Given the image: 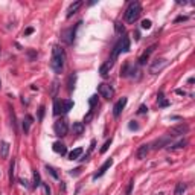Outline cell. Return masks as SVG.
<instances>
[{"label": "cell", "mask_w": 195, "mask_h": 195, "mask_svg": "<svg viewBox=\"0 0 195 195\" xmlns=\"http://www.w3.org/2000/svg\"><path fill=\"white\" fill-rule=\"evenodd\" d=\"M64 64H66V52L64 49L60 46H54L52 49V58H51V69L54 70V73L60 75L64 70Z\"/></svg>", "instance_id": "cell-1"}, {"label": "cell", "mask_w": 195, "mask_h": 195, "mask_svg": "<svg viewBox=\"0 0 195 195\" xmlns=\"http://www.w3.org/2000/svg\"><path fill=\"white\" fill-rule=\"evenodd\" d=\"M140 14H142V5L139 2H131L125 9V22L133 25L134 22L139 20Z\"/></svg>", "instance_id": "cell-2"}, {"label": "cell", "mask_w": 195, "mask_h": 195, "mask_svg": "<svg viewBox=\"0 0 195 195\" xmlns=\"http://www.w3.org/2000/svg\"><path fill=\"white\" fill-rule=\"evenodd\" d=\"M81 25H83V22H78L75 26L61 31V40L66 43V44H73V41H75V38H76V31L79 29Z\"/></svg>", "instance_id": "cell-3"}, {"label": "cell", "mask_w": 195, "mask_h": 195, "mask_svg": "<svg viewBox=\"0 0 195 195\" xmlns=\"http://www.w3.org/2000/svg\"><path fill=\"white\" fill-rule=\"evenodd\" d=\"M168 64H169L168 60H165V58H157V60H154V61L151 63L148 72H150L151 75H157V73H160L163 69H166Z\"/></svg>", "instance_id": "cell-4"}, {"label": "cell", "mask_w": 195, "mask_h": 195, "mask_svg": "<svg viewBox=\"0 0 195 195\" xmlns=\"http://www.w3.org/2000/svg\"><path fill=\"white\" fill-rule=\"evenodd\" d=\"M188 131H189V125L188 124H178V125H175V127H171L169 130H168V137H180V136H183V134H188Z\"/></svg>", "instance_id": "cell-5"}, {"label": "cell", "mask_w": 195, "mask_h": 195, "mask_svg": "<svg viewBox=\"0 0 195 195\" xmlns=\"http://www.w3.org/2000/svg\"><path fill=\"white\" fill-rule=\"evenodd\" d=\"M98 95H99L101 98H104V99L110 101V99H113V96H115V89H113L110 84L101 83V84H98Z\"/></svg>", "instance_id": "cell-6"}, {"label": "cell", "mask_w": 195, "mask_h": 195, "mask_svg": "<svg viewBox=\"0 0 195 195\" xmlns=\"http://www.w3.org/2000/svg\"><path fill=\"white\" fill-rule=\"evenodd\" d=\"M54 133H55V136H58V137L67 136V133H69V125H67V122L64 121V119L57 121V122L54 124Z\"/></svg>", "instance_id": "cell-7"}, {"label": "cell", "mask_w": 195, "mask_h": 195, "mask_svg": "<svg viewBox=\"0 0 195 195\" xmlns=\"http://www.w3.org/2000/svg\"><path fill=\"white\" fill-rule=\"evenodd\" d=\"M111 165H113V159H107L104 163L101 165V168L93 174V180H98V178H101V177H102V175H104V174L111 168Z\"/></svg>", "instance_id": "cell-8"}, {"label": "cell", "mask_w": 195, "mask_h": 195, "mask_svg": "<svg viewBox=\"0 0 195 195\" xmlns=\"http://www.w3.org/2000/svg\"><path fill=\"white\" fill-rule=\"evenodd\" d=\"M156 47H157V44H151L148 49H146V51L139 57V60H137V63H139V66H145V64H146V61H148L150 60V57H151V54L156 51Z\"/></svg>", "instance_id": "cell-9"}, {"label": "cell", "mask_w": 195, "mask_h": 195, "mask_svg": "<svg viewBox=\"0 0 195 195\" xmlns=\"http://www.w3.org/2000/svg\"><path fill=\"white\" fill-rule=\"evenodd\" d=\"M171 145V137H160L157 140H154L153 145H150L153 150H162V148H165V146H169Z\"/></svg>", "instance_id": "cell-10"}, {"label": "cell", "mask_w": 195, "mask_h": 195, "mask_svg": "<svg viewBox=\"0 0 195 195\" xmlns=\"http://www.w3.org/2000/svg\"><path fill=\"white\" fill-rule=\"evenodd\" d=\"M127 102H128L127 98H122V99H119V101L115 104V107H113V116H115V118H119L121 113H122L124 108H125V105H127Z\"/></svg>", "instance_id": "cell-11"}, {"label": "cell", "mask_w": 195, "mask_h": 195, "mask_svg": "<svg viewBox=\"0 0 195 195\" xmlns=\"http://www.w3.org/2000/svg\"><path fill=\"white\" fill-rule=\"evenodd\" d=\"M150 150H151L150 143H143V145H140L139 148H137V151H136V157H137L139 160H143V159H146V156H148Z\"/></svg>", "instance_id": "cell-12"}, {"label": "cell", "mask_w": 195, "mask_h": 195, "mask_svg": "<svg viewBox=\"0 0 195 195\" xmlns=\"http://www.w3.org/2000/svg\"><path fill=\"white\" fill-rule=\"evenodd\" d=\"M83 5H84V3L81 2V0H76V2H73V3L67 8V14H66V17H67V19H70L73 14H76V12L79 11V8L83 6Z\"/></svg>", "instance_id": "cell-13"}, {"label": "cell", "mask_w": 195, "mask_h": 195, "mask_svg": "<svg viewBox=\"0 0 195 195\" xmlns=\"http://www.w3.org/2000/svg\"><path fill=\"white\" fill-rule=\"evenodd\" d=\"M113 66H115V61H111V60H108V61H105V63L102 64V66L99 67V75L105 78V76L108 75V72L111 70V67H113Z\"/></svg>", "instance_id": "cell-14"}, {"label": "cell", "mask_w": 195, "mask_h": 195, "mask_svg": "<svg viewBox=\"0 0 195 195\" xmlns=\"http://www.w3.org/2000/svg\"><path fill=\"white\" fill-rule=\"evenodd\" d=\"M52 150H54L57 154H60V156H66V154H67V146L64 145L63 142H55L54 146H52Z\"/></svg>", "instance_id": "cell-15"}, {"label": "cell", "mask_w": 195, "mask_h": 195, "mask_svg": "<svg viewBox=\"0 0 195 195\" xmlns=\"http://www.w3.org/2000/svg\"><path fill=\"white\" fill-rule=\"evenodd\" d=\"M119 41H121L122 52H130V49H131V41H130V37L128 35H122L119 38Z\"/></svg>", "instance_id": "cell-16"}, {"label": "cell", "mask_w": 195, "mask_h": 195, "mask_svg": "<svg viewBox=\"0 0 195 195\" xmlns=\"http://www.w3.org/2000/svg\"><path fill=\"white\" fill-rule=\"evenodd\" d=\"M72 108H73V101L72 99H63L61 101V113H63V115L69 113Z\"/></svg>", "instance_id": "cell-17"}, {"label": "cell", "mask_w": 195, "mask_h": 195, "mask_svg": "<svg viewBox=\"0 0 195 195\" xmlns=\"http://www.w3.org/2000/svg\"><path fill=\"white\" fill-rule=\"evenodd\" d=\"M157 104H159V107H162V108L171 105V102L165 98V93H163V92H159V95H157Z\"/></svg>", "instance_id": "cell-18"}, {"label": "cell", "mask_w": 195, "mask_h": 195, "mask_svg": "<svg viewBox=\"0 0 195 195\" xmlns=\"http://www.w3.org/2000/svg\"><path fill=\"white\" fill-rule=\"evenodd\" d=\"M84 130H86V125H84L83 122H73V125H72V131H73V134L81 136V134L84 133Z\"/></svg>", "instance_id": "cell-19"}, {"label": "cell", "mask_w": 195, "mask_h": 195, "mask_svg": "<svg viewBox=\"0 0 195 195\" xmlns=\"http://www.w3.org/2000/svg\"><path fill=\"white\" fill-rule=\"evenodd\" d=\"M32 122H34V118H32L31 115H25V119H23V131L25 133H29V130H31V125Z\"/></svg>", "instance_id": "cell-20"}, {"label": "cell", "mask_w": 195, "mask_h": 195, "mask_svg": "<svg viewBox=\"0 0 195 195\" xmlns=\"http://www.w3.org/2000/svg\"><path fill=\"white\" fill-rule=\"evenodd\" d=\"M8 154H9V143L5 142V140H2V142H0V157L6 159Z\"/></svg>", "instance_id": "cell-21"}, {"label": "cell", "mask_w": 195, "mask_h": 195, "mask_svg": "<svg viewBox=\"0 0 195 195\" xmlns=\"http://www.w3.org/2000/svg\"><path fill=\"white\" fill-rule=\"evenodd\" d=\"M76 73H72L70 76H69V79H67V90H69V93H72L73 92V89H75V84H76Z\"/></svg>", "instance_id": "cell-22"}, {"label": "cell", "mask_w": 195, "mask_h": 195, "mask_svg": "<svg viewBox=\"0 0 195 195\" xmlns=\"http://www.w3.org/2000/svg\"><path fill=\"white\" fill-rule=\"evenodd\" d=\"M83 153H84L83 148H75L73 151L69 153V159H70V160H78L81 156H83Z\"/></svg>", "instance_id": "cell-23"}, {"label": "cell", "mask_w": 195, "mask_h": 195, "mask_svg": "<svg viewBox=\"0 0 195 195\" xmlns=\"http://www.w3.org/2000/svg\"><path fill=\"white\" fill-rule=\"evenodd\" d=\"M188 189V185L186 183H177L175 185V191H174V195H183Z\"/></svg>", "instance_id": "cell-24"}, {"label": "cell", "mask_w": 195, "mask_h": 195, "mask_svg": "<svg viewBox=\"0 0 195 195\" xmlns=\"http://www.w3.org/2000/svg\"><path fill=\"white\" fill-rule=\"evenodd\" d=\"M186 145H188V140H186V139H183V140L177 142V143H174V145H169V146H168V150H169V151H174V150H180V148H185Z\"/></svg>", "instance_id": "cell-25"}, {"label": "cell", "mask_w": 195, "mask_h": 195, "mask_svg": "<svg viewBox=\"0 0 195 195\" xmlns=\"http://www.w3.org/2000/svg\"><path fill=\"white\" fill-rule=\"evenodd\" d=\"M14 172H15V159L11 160L9 163V185H14Z\"/></svg>", "instance_id": "cell-26"}, {"label": "cell", "mask_w": 195, "mask_h": 195, "mask_svg": "<svg viewBox=\"0 0 195 195\" xmlns=\"http://www.w3.org/2000/svg\"><path fill=\"white\" fill-rule=\"evenodd\" d=\"M9 116H11V125H12V128H14V131L17 133V118H15V113H14V108H11L9 107Z\"/></svg>", "instance_id": "cell-27"}, {"label": "cell", "mask_w": 195, "mask_h": 195, "mask_svg": "<svg viewBox=\"0 0 195 195\" xmlns=\"http://www.w3.org/2000/svg\"><path fill=\"white\" fill-rule=\"evenodd\" d=\"M41 177H40V172L38 171H34V185H32V186H34V188H38V186H41Z\"/></svg>", "instance_id": "cell-28"}, {"label": "cell", "mask_w": 195, "mask_h": 195, "mask_svg": "<svg viewBox=\"0 0 195 195\" xmlns=\"http://www.w3.org/2000/svg\"><path fill=\"white\" fill-rule=\"evenodd\" d=\"M54 115H55V116L61 115V101H60V99H55V101H54Z\"/></svg>", "instance_id": "cell-29"}, {"label": "cell", "mask_w": 195, "mask_h": 195, "mask_svg": "<svg viewBox=\"0 0 195 195\" xmlns=\"http://www.w3.org/2000/svg\"><path fill=\"white\" fill-rule=\"evenodd\" d=\"M130 67H131V64H130V63H125V64H124V67L121 69V76H122V78H127V76H128Z\"/></svg>", "instance_id": "cell-30"}, {"label": "cell", "mask_w": 195, "mask_h": 195, "mask_svg": "<svg viewBox=\"0 0 195 195\" xmlns=\"http://www.w3.org/2000/svg\"><path fill=\"white\" fill-rule=\"evenodd\" d=\"M95 146H96V140L93 139V140L90 142V146H89V151L86 153V156H84L83 159H81V160H87V159H89V156H90V154L93 153V150H95Z\"/></svg>", "instance_id": "cell-31"}, {"label": "cell", "mask_w": 195, "mask_h": 195, "mask_svg": "<svg viewBox=\"0 0 195 195\" xmlns=\"http://www.w3.org/2000/svg\"><path fill=\"white\" fill-rule=\"evenodd\" d=\"M46 171H47L49 174H51V175L55 178V180H58V178H60V177H58V174H57V169H55L54 166H51V165H46Z\"/></svg>", "instance_id": "cell-32"}, {"label": "cell", "mask_w": 195, "mask_h": 195, "mask_svg": "<svg viewBox=\"0 0 195 195\" xmlns=\"http://www.w3.org/2000/svg\"><path fill=\"white\" fill-rule=\"evenodd\" d=\"M89 105H90V110H92V111H95L93 108L98 105V96H96V95H95V96H92L90 99H89Z\"/></svg>", "instance_id": "cell-33"}, {"label": "cell", "mask_w": 195, "mask_h": 195, "mask_svg": "<svg viewBox=\"0 0 195 195\" xmlns=\"http://www.w3.org/2000/svg\"><path fill=\"white\" fill-rule=\"evenodd\" d=\"M111 142H113V137H110L104 145H102V148H101V154H104V153H107V150L110 148V145H111Z\"/></svg>", "instance_id": "cell-34"}, {"label": "cell", "mask_w": 195, "mask_h": 195, "mask_svg": "<svg viewBox=\"0 0 195 195\" xmlns=\"http://www.w3.org/2000/svg\"><path fill=\"white\" fill-rule=\"evenodd\" d=\"M81 172H83V166H78V168H75V169H72L69 174L72 175V177H78Z\"/></svg>", "instance_id": "cell-35"}, {"label": "cell", "mask_w": 195, "mask_h": 195, "mask_svg": "<svg viewBox=\"0 0 195 195\" xmlns=\"http://www.w3.org/2000/svg\"><path fill=\"white\" fill-rule=\"evenodd\" d=\"M44 113H46V108H44V105H41V107L38 108V122H41V121H43Z\"/></svg>", "instance_id": "cell-36"}, {"label": "cell", "mask_w": 195, "mask_h": 195, "mask_svg": "<svg viewBox=\"0 0 195 195\" xmlns=\"http://www.w3.org/2000/svg\"><path fill=\"white\" fill-rule=\"evenodd\" d=\"M116 32H118V34H124V32H125V26L122 25V23H116Z\"/></svg>", "instance_id": "cell-37"}, {"label": "cell", "mask_w": 195, "mask_h": 195, "mask_svg": "<svg viewBox=\"0 0 195 195\" xmlns=\"http://www.w3.org/2000/svg\"><path fill=\"white\" fill-rule=\"evenodd\" d=\"M128 128H130V130H139L140 127H139V124H137L136 121H130V124H128Z\"/></svg>", "instance_id": "cell-38"}, {"label": "cell", "mask_w": 195, "mask_h": 195, "mask_svg": "<svg viewBox=\"0 0 195 195\" xmlns=\"http://www.w3.org/2000/svg\"><path fill=\"white\" fill-rule=\"evenodd\" d=\"M137 113H139V115H145V113H148V107H146L145 104H142V105L139 107Z\"/></svg>", "instance_id": "cell-39"}, {"label": "cell", "mask_w": 195, "mask_h": 195, "mask_svg": "<svg viewBox=\"0 0 195 195\" xmlns=\"http://www.w3.org/2000/svg\"><path fill=\"white\" fill-rule=\"evenodd\" d=\"M186 20H189L188 15H178V17L174 20V23H180V22H186Z\"/></svg>", "instance_id": "cell-40"}, {"label": "cell", "mask_w": 195, "mask_h": 195, "mask_svg": "<svg viewBox=\"0 0 195 195\" xmlns=\"http://www.w3.org/2000/svg\"><path fill=\"white\" fill-rule=\"evenodd\" d=\"M151 25H153V23H151V20H143L140 26H142V29H150V28H151Z\"/></svg>", "instance_id": "cell-41"}, {"label": "cell", "mask_w": 195, "mask_h": 195, "mask_svg": "<svg viewBox=\"0 0 195 195\" xmlns=\"http://www.w3.org/2000/svg\"><path fill=\"white\" fill-rule=\"evenodd\" d=\"M133 186H134V182L131 180V182L128 183V188H127V191H125V195H130V194H131V191H133Z\"/></svg>", "instance_id": "cell-42"}, {"label": "cell", "mask_w": 195, "mask_h": 195, "mask_svg": "<svg viewBox=\"0 0 195 195\" xmlns=\"http://www.w3.org/2000/svg\"><path fill=\"white\" fill-rule=\"evenodd\" d=\"M58 81H54V84H52V96H55L57 95V90H58Z\"/></svg>", "instance_id": "cell-43"}, {"label": "cell", "mask_w": 195, "mask_h": 195, "mask_svg": "<svg viewBox=\"0 0 195 195\" xmlns=\"http://www.w3.org/2000/svg\"><path fill=\"white\" fill-rule=\"evenodd\" d=\"M37 55H38V54H37L35 51H28V57H29L31 60H34V58H37Z\"/></svg>", "instance_id": "cell-44"}, {"label": "cell", "mask_w": 195, "mask_h": 195, "mask_svg": "<svg viewBox=\"0 0 195 195\" xmlns=\"http://www.w3.org/2000/svg\"><path fill=\"white\" fill-rule=\"evenodd\" d=\"M41 186L44 188V191H46V194H47V195H51V188H49V185H47V183H41Z\"/></svg>", "instance_id": "cell-45"}, {"label": "cell", "mask_w": 195, "mask_h": 195, "mask_svg": "<svg viewBox=\"0 0 195 195\" xmlns=\"http://www.w3.org/2000/svg\"><path fill=\"white\" fill-rule=\"evenodd\" d=\"M32 32H34V28H28L26 31H25V37H28V35H31Z\"/></svg>", "instance_id": "cell-46"}, {"label": "cell", "mask_w": 195, "mask_h": 195, "mask_svg": "<svg viewBox=\"0 0 195 195\" xmlns=\"http://www.w3.org/2000/svg\"><path fill=\"white\" fill-rule=\"evenodd\" d=\"M19 182L22 183V186H25V188H28L29 185H28V180H23V178H19Z\"/></svg>", "instance_id": "cell-47"}, {"label": "cell", "mask_w": 195, "mask_h": 195, "mask_svg": "<svg viewBox=\"0 0 195 195\" xmlns=\"http://www.w3.org/2000/svg\"><path fill=\"white\" fill-rule=\"evenodd\" d=\"M175 93H177V95H183V96L186 95V92H185V90H180V89H178V90H175Z\"/></svg>", "instance_id": "cell-48"}, {"label": "cell", "mask_w": 195, "mask_h": 195, "mask_svg": "<svg viewBox=\"0 0 195 195\" xmlns=\"http://www.w3.org/2000/svg\"><path fill=\"white\" fill-rule=\"evenodd\" d=\"M134 38H136L137 41L140 40V34H139V31H136V32H134Z\"/></svg>", "instance_id": "cell-49"}, {"label": "cell", "mask_w": 195, "mask_h": 195, "mask_svg": "<svg viewBox=\"0 0 195 195\" xmlns=\"http://www.w3.org/2000/svg\"><path fill=\"white\" fill-rule=\"evenodd\" d=\"M169 119H172V121H178V119H182V118H180V116H171Z\"/></svg>", "instance_id": "cell-50"}, {"label": "cell", "mask_w": 195, "mask_h": 195, "mask_svg": "<svg viewBox=\"0 0 195 195\" xmlns=\"http://www.w3.org/2000/svg\"><path fill=\"white\" fill-rule=\"evenodd\" d=\"M0 55H2V46H0Z\"/></svg>", "instance_id": "cell-51"}, {"label": "cell", "mask_w": 195, "mask_h": 195, "mask_svg": "<svg viewBox=\"0 0 195 195\" xmlns=\"http://www.w3.org/2000/svg\"><path fill=\"white\" fill-rule=\"evenodd\" d=\"M0 86H2V83H0Z\"/></svg>", "instance_id": "cell-52"}]
</instances>
